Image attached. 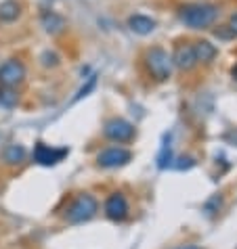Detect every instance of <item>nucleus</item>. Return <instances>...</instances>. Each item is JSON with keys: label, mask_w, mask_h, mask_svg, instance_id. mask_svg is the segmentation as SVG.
<instances>
[{"label": "nucleus", "mask_w": 237, "mask_h": 249, "mask_svg": "<svg viewBox=\"0 0 237 249\" xmlns=\"http://www.w3.org/2000/svg\"><path fill=\"white\" fill-rule=\"evenodd\" d=\"M216 17H218V9L214 4H187L180 9V21L191 30L210 27Z\"/></svg>", "instance_id": "nucleus-1"}, {"label": "nucleus", "mask_w": 237, "mask_h": 249, "mask_svg": "<svg viewBox=\"0 0 237 249\" xmlns=\"http://www.w3.org/2000/svg\"><path fill=\"white\" fill-rule=\"evenodd\" d=\"M97 210H99V203H97V199L93 195H88V193H84V195H78L74 199V203L67 207V213H65V220L69 224H82L86 222V220H90L97 213Z\"/></svg>", "instance_id": "nucleus-2"}, {"label": "nucleus", "mask_w": 237, "mask_h": 249, "mask_svg": "<svg viewBox=\"0 0 237 249\" xmlns=\"http://www.w3.org/2000/svg\"><path fill=\"white\" fill-rule=\"evenodd\" d=\"M145 61H147L149 73L158 82H164V80L170 78V73H172V59L168 57V53H166L164 48H159V46L149 48Z\"/></svg>", "instance_id": "nucleus-3"}, {"label": "nucleus", "mask_w": 237, "mask_h": 249, "mask_svg": "<svg viewBox=\"0 0 237 249\" xmlns=\"http://www.w3.org/2000/svg\"><path fill=\"white\" fill-rule=\"evenodd\" d=\"M103 134L114 142H128V141H132V136H135V126H132L130 122L122 120V117H114V120H109L105 124Z\"/></svg>", "instance_id": "nucleus-4"}, {"label": "nucleus", "mask_w": 237, "mask_h": 249, "mask_svg": "<svg viewBox=\"0 0 237 249\" xmlns=\"http://www.w3.org/2000/svg\"><path fill=\"white\" fill-rule=\"evenodd\" d=\"M132 159V153L124 147H109L105 151H101L97 155V163L101 168H120V165H126Z\"/></svg>", "instance_id": "nucleus-5"}, {"label": "nucleus", "mask_w": 237, "mask_h": 249, "mask_svg": "<svg viewBox=\"0 0 237 249\" xmlns=\"http://www.w3.org/2000/svg\"><path fill=\"white\" fill-rule=\"evenodd\" d=\"M25 78V67L21 61L17 59H9L6 63L0 65V84L2 86H17L21 84Z\"/></svg>", "instance_id": "nucleus-6"}, {"label": "nucleus", "mask_w": 237, "mask_h": 249, "mask_svg": "<svg viewBox=\"0 0 237 249\" xmlns=\"http://www.w3.org/2000/svg\"><path fill=\"white\" fill-rule=\"evenodd\" d=\"M67 153H69L67 149H53L44 142H38L36 149H34V159H36V163H40V165H55Z\"/></svg>", "instance_id": "nucleus-7"}, {"label": "nucleus", "mask_w": 237, "mask_h": 249, "mask_svg": "<svg viewBox=\"0 0 237 249\" xmlns=\"http://www.w3.org/2000/svg\"><path fill=\"white\" fill-rule=\"evenodd\" d=\"M105 213H107V218L109 220H124L128 216V201H126V197L122 195V193H114L109 199H107V203H105Z\"/></svg>", "instance_id": "nucleus-8"}, {"label": "nucleus", "mask_w": 237, "mask_h": 249, "mask_svg": "<svg viewBox=\"0 0 237 249\" xmlns=\"http://www.w3.org/2000/svg\"><path fill=\"white\" fill-rule=\"evenodd\" d=\"M172 63L177 65L178 69H191L198 59H195V51H193V44H178L177 51H174V57H172Z\"/></svg>", "instance_id": "nucleus-9"}, {"label": "nucleus", "mask_w": 237, "mask_h": 249, "mask_svg": "<svg viewBox=\"0 0 237 249\" xmlns=\"http://www.w3.org/2000/svg\"><path fill=\"white\" fill-rule=\"evenodd\" d=\"M128 27L138 36H147L156 30V21H153L151 17H145V15H132L128 19Z\"/></svg>", "instance_id": "nucleus-10"}, {"label": "nucleus", "mask_w": 237, "mask_h": 249, "mask_svg": "<svg viewBox=\"0 0 237 249\" xmlns=\"http://www.w3.org/2000/svg\"><path fill=\"white\" fill-rule=\"evenodd\" d=\"M193 51H195V59H198V63H210V61L216 57V46L210 44L208 40H199V42L193 44Z\"/></svg>", "instance_id": "nucleus-11"}, {"label": "nucleus", "mask_w": 237, "mask_h": 249, "mask_svg": "<svg viewBox=\"0 0 237 249\" xmlns=\"http://www.w3.org/2000/svg\"><path fill=\"white\" fill-rule=\"evenodd\" d=\"M42 27L48 32V34H61L65 30V19L57 15V13H53V11H46L44 15H42Z\"/></svg>", "instance_id": "nucleus-12"}, {"label": "nucleus", "mask_w": 237, "mask_h": 249, "mask_svg": "<svg viewBox=\"0 0 237 249\" xmlns=\"http://www.w3.org/2000/svg\"><path fill=\"white\" fill-rule=\"evenodd\" d=\"M19 13H21V6L15 0H4V2H0V21H15L19 17Z\"/></svg>", "instance_id": "nucleus-13"}, {"label": "nucleus", "mask_w": 237, "mask_h": 249, "mask_svg": "<svg viewBox=\"0 0 237 249\" xmlns=\"http://www.w3.org/2000/svg\"><path fill=\"white\" fill-rule=\"evenodd\" d=\"M25 157V149L21 147V144H9V147L4 149V161L6 163H21Z\"/></svg>", "instance_id": "nucleus-14"}, {"label": "nucleus", "mask_w": 237, "mask_h": 249, "mask_svg": "<svg viewBox=\"0 0 237 249\" xmlns=\"http://www.w3.org/2000/svg\"><path fill=\"white\" fill-rule=\"evenodd\" d=\"M17 92L13 90L11 86H2L0 88V105L6 107V109H11V107H15L17 105Z\"/></svg>", "instance_id": "nucleus-15"}, {"label": "nucleus", "mask_w": 237, "mask_h": 249, "mask_svg": "<svg viewBox=\"0 0 237 249\" xmlns=\"http://www.w3.org/2000/svg\"><path fill=\"white\" fill-rule=\"evenodd\" d=\"M170 161H172V153H170V144L168 142H166L164 144V147H162V153H159L158 155V165H159V168H168V165H170Z\"/></svg>", "instance_id": "nucleus-16"}, {"label": "nucleus", "mask_w": 237, "mask_h": 249, "mask_svg": "<svg viewBox=\"0 0 237 249\" xmlns=\"http://www.w3.org/2000/svg\"><path fill=\"white\" fill-rule=\"evenodd\" d=\"M97 86V75H90V78H88V82H86V84L84 86H82L80 88V90H78V94H76V99L74 101H80L82 99V96H86L90 90H93V88Z\"/></svg>", "instance_id": "nucleus-17"}, {"label": "nucleus", "mask_w": 237, "mask_h": 249, "mask_svg": "<svg viewBox=\"0 0 237 249\" xmlns=\"http://www.w3.org/2000/svg\"><path fill=\"white\" fill-rule=\"evenodd\" d=\"M42 63L46 65V67H55V65H57L59 63V57H57V54H55V53H44L42 54Z\"/></svg>", "instance_id": "nucleus-18"}, {"label": "nucleus", "mask_w": 237, "mask_h": 249, "mask_svg": "<svg viewBox=\"0 0 237 249\" xmlns=\"http://www.w3.org/2000/svg\"><path fill=\"white\" fill-rule=\"evenodd\" d=\"M229 27H231V32L237 36V13H233V15H231V21H229Z\"/></svg>", "instance_id": "nucleus-19"}, {"label": "nucleus", "mask_w": 237, "mask_h": 249, "mask_svg": "<svg viewBox=\"0 0 237 249\" xmlns=\"http://www.w3.org/2000/svg\"><path fill=\"white\" fill-rule=\"evenodd\" d=\"M178 249H199L198 245H180Z\"/></svg>", "instance_id": "nucleus-20"}, {"label": "nucleus", "mask_w": 237, "mask_h": 249, "mask_svg": "<svg viewBox=\"0 0 237 249\" xmlns=\"http://www.w3.org/2000/svg\"><path fill=\"white\" fill-rule=\"evenodd\" d=\"M233 75H235V78H237V65H235V69H233Z\"/></svg>", "instance_id": "nucleus-21"}]
</instances>
